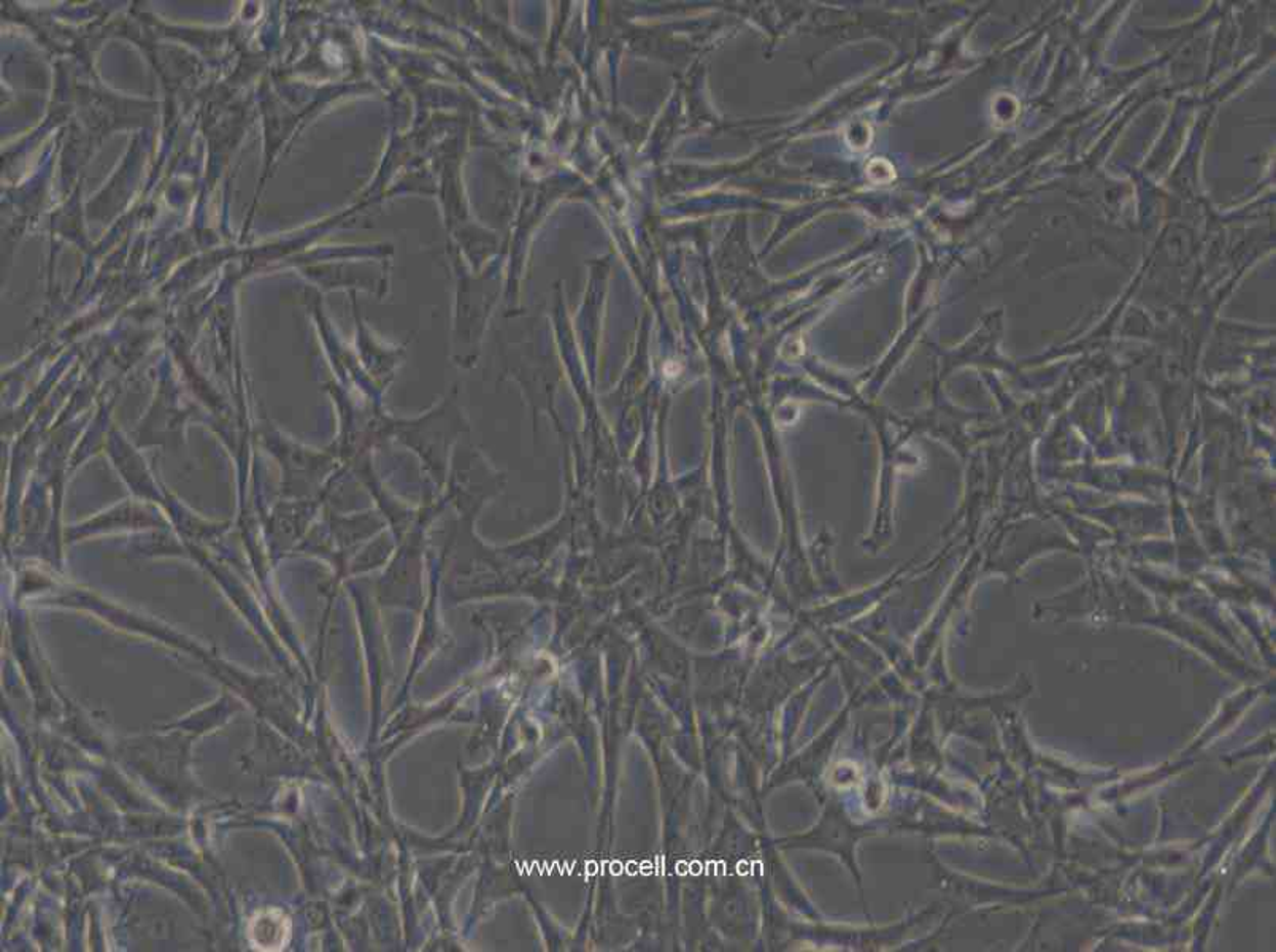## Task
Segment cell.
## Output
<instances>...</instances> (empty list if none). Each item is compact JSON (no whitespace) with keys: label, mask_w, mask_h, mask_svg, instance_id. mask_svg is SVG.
Returning a JSON list of instances; mask_svg holds the SVG:
<instances>
[{"label":"cell","mask_w":1276,"mask_h":952,"mask_svg":"<svg viewBox=\"0 0 1276 952\" xmlns=\"http://www.w3.org/2000/svg\"><path fill=\"white\" fill-rule=\"evenodd\" d=\"M250 937L254 948L279 951L290 939V922L282 911H264L251 920Z\"/></svg>","instance_id":"obj_1"}]
</instances>
